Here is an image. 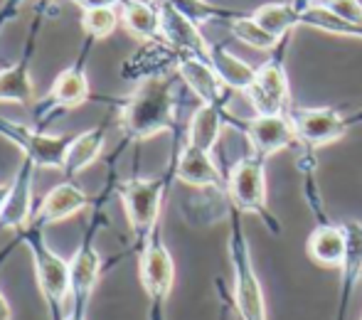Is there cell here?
I'll list each match as a JSON object with an SVG mask.
<instances>
[{
    "label": "cell",
    "instance_id": "cell-1",
    "mask_svg": "<svg viewBox=\"0 0 362 320\" xmlns=\"http://www.w3.org/2000/svg\"><path fill=\"white\" fill-rule=\"evenodd\" d=\"M119 126L131 141H146L175 126V81L153 77L136 84L119 111Z\"/></svg>",
    "mask_w": 362,
    "mask_h": 320
},
{
    "label": "cell",
    "instance_id": "cell-2",
    "mask_svg": "<svg viewBox=\"0 0 362 320\" xmlns=\"http://www.w3.org/2000/svg\"><path fill=\"white\" fill-rule=\"evenodd\" d=\"M232 205H229V263H232L234 273V288H232V301L239 313V320H269L267 318V301H264V288L259 281L257 266H254L252 249L249 239L242 230V222Z\"/></svg>",
    "mask_w": 362,
    "mask_h": 320
},
{
    "label": "cell",
    "instance_id": "cell-3",
    "mask_svg": "<svg viewBox=\"0 0 362 320\" xmlns=\"http://www.w3.org/2000/svg\"><path fill=\"white\" fill-rule=\"evenodd\" d=\"M23 242L33 251L35 261V276H37V288L42 296L45 306H47L49 320H62L69 313V261H64L59 254H54L47 247L40 227L30 225L23 230Z\"/></svg>",
    "mask_w": 362,
    "mask_h": 320
},
{
    "label": "cell",
    "instance_id": "cell-4",
    "mask_svg": "<svg viewBox=\"0 0 362 320\" xmlns=\"http://www.w3.org/2000/svg\"><path fill=\"white\" fill-rule=\"evenodd\" d=\"M264 158H259L257 153H249L244 158H239L229 167L227 172V200L237 212H249V215L264 217V222L269 225V230L274 235L281 232V225L276 222V217L269 212L267 202V167H264Z\"/></svg>",
    "mask_w": 362,
    "mask_h": 320
},
{
    "label": "cell",
    "instance_id": "cell-5",
    "mask_svg": "<svg viewBox=\"0 0 362 320\" xmlns=\"http://www.w3.org/2000/svg\"><path fill=\"white\" fill-rule=\"evenodd\" d=\"M291 35L281 42V47L274 49L272 57L257 67L254 84L249 86L247 99L254 109V116H286L291 114V86L286 74V47Z\"/></svg>",
    "mask_w": 362,
    "mask_h": 320
},
{
    "label": "cell",
    "instance_id": "cell-6",
    "mask_svg": "<svg viewBox=\"0 0 362 320\" xmlns=\"http://www.w3.org/2000/svg\"><path fill=\"white\" fill-rule=\"evenodd\" d=\"M165 187H168V177H156V180L131 177V180L119 182V197L124 202L126 217H129V225L134 230L139 247H144L156 235Z\"/></svg>",
    "mask_w": 362,
    "mask_h": 320
},
{
    "label": "cell",
    "instance_id": "cell-7",
    "mask_svg": "<svg viewBox=\"0 0 362 320\" xmlns=\"http://www.w3.org/2000/svg\"><path fill=\"white\" fill-rule=\"evenodd\" d=\"M291 121L298 134V141L305 150H318L323 146L335 143L350 129L362 124V109L345 114L333 106H310V109H291Z\"/></svg>",
    "mask_w": 362,
    "mask_h": 320
},
{
    "label": "cell",
    "instance_id": "cell-8",
    "mask_svg": "<svg viewBox=\"0 0 362 320\" xmlns=\"http://www.w3.org/2000/svg\"><path fill=\"white\" fill-rule=\"evenodd\" d=\"M227 124L239 129L244 138L249 141L252 153L259 158H272L288 148H303L298 141V134L293 129L291 116H252V119H234L227 114Z\"/></svg>",
    "mask_w": 362,
    "mask_h": 320
},
{
    "label": "cell",
    "instance_id": "cell-9",
    "mask_svg": "<svg viewBox=\"0 0 362 320\" xmlns=\"http://www.w3.org/2000/svg\"><path fill=\"white\" fill-rule=\"evenodd\" d=\"M0 136L13 141L35 167H57V170L64 167L69 143H72V138H74V136L42 134V131H35V129H30V126L3 119V116H0Z\"/></svg>",
    "mask_w": 362,
    "mask_h": 320
},
{
    "label": "cell",
    "instance_id": "cell-10",
    "mask_svg": "<svg viewBox=\"0 0 362 320\" xmlns=\"http://www.w3.org/2000/svg\"><path fill=\"white\" fill-rule=\"evenodd\" d=\"M139 276L146 296L156 306H160L175 286V261H173V254L168 251L163 239L158 237V232L141 247Z\"/></svg>",
    "mask_w": 362,
    "mask_h": 320
},
{
    "label": "cell",
    "instance_id": "cell-11",
    "mask_svg": "<svg viewBox=\"0 0 362 320\" xmlns=\"http://www.w3.org/2000/svg\"><path fill=\"white\" fill-rule=\"evenodd\" d=\"M156 3L160 10V40H165L180 54H192V57H202L210 62L212 45L205 40L200 25L177 8H173L170 3H163V0H156Z\"/></svg>",
    "mask_w": 362,
    "mask_h": 320
},
{
    "label": "cell",
    "instance_id": "cell-12",
    "mask_svg": "<svg viewBox=\"0 0 362 320\" xmlns=\"http://www.w3.org/2000/svg\"><path fill=\"white\" fill-rule=\"evenodd\" d=\"M175 74L182 79V84L200 99V104L219 106V109H227L229 106V99H232L234 91H229L227 86H224V81L217 77L215 67H212L207 59L182 54L180 62H177Z\"/></svg>",
    "mask_w": 362,
    "mask_h": 320
},
{
    "label": "cell",
    "instance_id": "cell-13",
    "mask_svg": "<svg viewBox=\"0 0 362 320\" xmlns=\"http://www.w3.org/2000/svg\"><path fill=\"white\" fill-rule=\"evenodd\" d=\"M173 177L190 187L200 190H215L227 195V175L219 170V165L212 158V153L200 150L195 146H182L180 153L173 165Z\"/></svg>",
    "mask_w": 362,
    "mask_h": 320
},
{
    "label": "cell",
    "instance_id": "cell-14",
    "mask_svg": "<svg viewBox=\"0 0 362 320\" xmlns=\"http://www.w3.org/2000/svg\"><path fill=\"white\" fill-rule=\"evenodd\" d=\"M101 276V254L84 242L69 261V298H72V308L69 311L76 316L86 318V308L94 296V288Z\"/></svg>",
    "mask_w": 362,
    "mask_h": 320
},
{
    "label": "cell",
    "instance_id": "cell-15",
    "mask_svg": "<svg viewBox=\"0 0 362 320\" xmlns=\"http://www.w3.org/2000/svg\"><path fill=\"white\" fill-rule=\"evenodd\" d=\"M182 54L173 49L165 40L146 42L136 54H131L121 67V77L129 81H144L153 77H168L170 69L175 72Z\"/></svg>",
    "mask_w": 362,
    "mask_h": 320
},
{
    "label": "cell",
    "instance_id": "cell-16",
    "mask_svg": "<svg viewBox=\"0 0 362 320\" xmlns=\"http://www.w3.org/2000/svg\"><path fill=\"white\" fill-rule=\"evenodd\" d=\"M33 175L35 165L28 158H23L18 175L10 182V195L5 202V210L0 215V227H8V230H28L33 225Z\"/></svg>",
    "mask_w": 362,
    "mask_h": 320
},
{
    "label": "cell",
    "instance_id": "cell-17",
    "mask_svg": "<svg viewBox=\"0 0 362 320\" xmlns=\"http://www.w3.org/2000/svg\"><path fill=\"white\" fill-rule=\"evenodd\" d=\"M305 251L318 266L325 268H345L348 261V232L343 225H318L310 232L308 242H305Z\"/></svg>",
    "mask_w": 362,
    "mask_h": 320
},
{
    "label": "cell",
    "instance_id": "cell-18",
    "mask_svg": "<svg viewBox=\"0 0 362 320\" xmlns=\"http://www.w3.org/2000/svg\"><path fill=\"white\" fill-rule=\"evenodd\" d=\"M89 205V197L81 187H76L74 182H62V185L52 187L47 195L42 197V202L37 205L33 215V225H54V222H62L67 217L81 212Z\"/></svg>",
    "mask_w": 362,
    "mask_h": 320
},
{
    "label": "cell",
    "instance_id": "cell-19",
    "mask_svg": "<svg viewBox=\"0 0 362 320\" xmlns=\"http://www.w3.org/2000/svg\"><path fill=\"white\" fill-rule=\"evenodd\" d=\"M227 114H229L227 109L200 104V109L192 114L190 124H187L185 143L212 153L215 146L219 143V136H222L224 124H227Z\"/></svg>",
    "mask_w": 362,
    "mask_h": 320
},
{
    "label": "cell",
    "instance_id": "cell-20",
    "mask_svg": "<svg viewBox=\"0 0 362 320\" xmlns=\"http://www.w3.org/2000/svg\"><path fill=\"white\" fill-rule=\"evenodd\" d=\"M89 79L81 67H67L57 74L52 89L47 94L49 109H76V106L89 101Z\"/></svg>",
    "mask_w": 362,
    "mask_h": 320
},
{
    "label": "cell",
    "instance_id": "cell-21",
    "mask_svg": "<svg viewBox=\"0 0 362 320\" xmlns=\"http://www.w3.org/2000/svg\"><path fill=\"white\" fill-rule=\"evenodd\" d=\"M210 64L215 67L217 77L224 81V86H227L229 91H242V94H247L249 86L254 84V77H257V67H252V64L244 62L242 57L232 54L227 47H222V45H212Z\"/></svg>",
    "mask_w": 362,
    "mask_h": 320
},
{
    "label": "cell",
    "instance_id": "cell-22",
    "mask_svg": "<svg viewBox=\"0 0 362 320\" xmlns=\"http://www.w3.org/2000/svg\"><path fill=\"white\" fill-rule=\"evenodd\" d=\"M121 23L134 37L153 42L160 40V10L156 0H126L121 3Z\"/></svg>",
    "mask_w": 362,
    "mask_h": 320
},
{
    "label": "cell",
    "instance_id": "cell-23",
    "mask_svg": "<svg viewBox=\"0 0 362 320\" xmlns=\"http://www.w3.org/2000/svg\"><path fill=\"white\" fill-rule=\"evenodd\" d=\"M104 143H106L104 129H89V131H84V134L74 136L72 143H69L67 160H64L62 172L76 175V172L86 170L91 162L99 160L101 150H104Z\"/></svg>",
    "mask_w": 362,
    "mask_h": 320
},
{
    "label": "cell",
    "instance_id": "cell-24",
    "mask_svg": "<svg viewBox=\"0 0 362 320\" xmlns=\"http://www.w3.org/2000/svg\"><path fill=\"white\" fill-rule=\"evenodd\" d=\"M227 28L242 45H247V47H252V49H264V52L279 49L284 40L288 37V35L286 37H276V35H272L269 30H264L262 25L252 18V13L237 15L232 23H227Z\"/></svg>",
    "mask_w": 362,
    "mask_h": 320
},
{
    "label": "cell",
    "instance_id": "cell-25",
    "mask_svg": "<svg viewBox=\"0 0 362 320\" xmlns=\"http://www.w3.org/2000/svg\"><path fill=\"white\" fill-rule=\"evenodd\" d=\"M35 86L30 79V69L25 62L10 64L0 69V101H15V104H33Z\"/></svg>",
    "mask_w": 362,
    "mask_h": 320
},
{
    "label": "cell",
    "instance_id": "cell-26",
    "mask_svg": "<svg viewBox=\"0 0 362 320\" xmlns=\"http://www.w3.org/2000/svg\"><path fill=\"white\" fill-rule=\"evenodd\" d=\"M121 20V8L111 5V8H94V10H84L81 15V28L89 37L94 40H104L119 28Z\"/></svg>",
    "mask_w": 362,
    "mask_h": 320
},
{
    "label": "cell",
    "instance_id": "cell-27",
    "mask_svg": "<svg viewBox=\"0 0 362 320\" xmlns=\"http://www.w3.org/2000/svg\"><path fill=\"white\" fill-rule=\"evenodd\" d=\"M320 8L330 10L338 18L348 20V23L362 25V3L360 0H315Z\"/></svg>",
    "mask_w": 362,
    "mask_h": 320
},
{
    "label": "cell",
    "instance_id": "cell-28",
    "mask_svg": "<svg viewBox=\"0 0 362 320\" xmlns=\"http://www.w3.org/2000/svg\"><path fill=\"white\" fill-rule=\"evenodd\" d=\"M76 5H81L84 10H94V8H111L116 5L119 0H74Z\"/></svg>",
    "mask_w": 362,
    "mask_h": 320
},
{
    "label": "cell",
    "instance_id": "cell-29",
    "mask_svg": "<svg viewBox=\"0 0 362 320\" xmlns=\"http://www.w3.org/2000/svg\"><path fill=\"white\" fill-rule=\"evenodd\" d=\"M0 320H13V311H10V303L3 296V291H0Z\"/></svg>",
    "mask_w": 362,
    "mask_h": 320
},
{
    "label": "cell",
    "instance_id": "cell-30",
    "mask_svg": "<svg viewBox=\"0 0 362 320\" xmlns=\"http://www.w3.org/2000/svg\"><path fill=\"white\" fill-rule=\"evenodd\" d=\"M291 8L296 10V13H303V10H308L310 5H315V0H288Z\"/></svg>",
    "mask_w": 362,
    "mask_h": 320
},
{
    "label": "cell",
    "instance_id": "cell-31",
    "mask_svg": "<svg viewBox=\"0 0 362 320\" xmlns=\"http://www.w3.org/2000/svg\"><path fill=\"white\" fill-rule=\"evenodd\" d=\"M8 195H10V185H0V215H3V210H5Z\"/></svg>",
    "mask_w": 362,
    "mask_h": 320
},
{
    "label": "cell",
    "instance_id": "cell-32",
    "mask_svg": "<svg viewBox=\"0 0 362 320\" xmlns=\"http://www.w3.org/2000/svg\"><path fill=\"white\" fill-rule=\"evenodd\" d=\"M62 320H86V318H81V316H76V313H72V311H69L67 316H64Z\"/></svg>",
    "mask_w": 362,
    "mask_h": 320
},
{
    "label": "cell",
    "instance_id": "cell-33",
    "mask_svg": "<svg viewBox=\"0 0 362 320\" xmlns=\"http://www.w3.org/2000/svg\"><path fill=\"white\" fill-rule=\"evenodd\" d=\"M15 3H18V0H15Z\"/></svg>",
    "mask_w": 362,
    "mask_h": 320
}]
</instances>
